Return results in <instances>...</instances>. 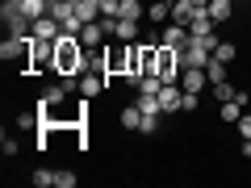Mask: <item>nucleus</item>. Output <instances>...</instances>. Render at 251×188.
Returning a JSON list of instances; mask_svg holds the SVG:
<instances>
[{
    "label": "nucleus",
    "instance_id": "9b49d317",
    "mask_svg": "<svg viewBox=\"0 0 251 188\" xmlns=\"http://www.w3.org/2000/svg\"><path fill=\"white\" fill-rule=\"evenodd\" d=\"M13 4H17L29 21H38V17H46V13H50V0H13Z\"/></svg>",
    "mask_w": 251,
    "mask_h": 188
},
{
    "label": "nucleus",
    "instance_id": "c756f323",
    "mask_svg": "<svg viewBox=\"0 0 251 188\" xmlns=\"http://www.w3.org/2000/svg\"><path fill=\"white\" fill-rule=\"evenodd\" d=\"M0 151H4V155H9V159H13V155H17V142H13V138L4 134V142H0Z\"/></svg>",
    "mask_w": 251,
    "mask_h": 188
},
{
    "label": "nucleus",
    "instance_id": "dca6fc26",
    "mask_svg": "<svg viewBox=\"0 0 251 188\" xmlns=\"http://www.w3.org/2000/svg\"><path fill=\"white\" fill-rule=\"evenodd\" d=\"M67 96H72V92H67V84H50V88L42 92V100H46V105H63Z\"/></svg>",
    "mask_w": 251,
    "mask_h": 188
},
{
    "label": "nucleus",
    "instance_id": "4be33fe9",
    "mask_svg": "<svg viewBox=\"0 0 251 188\" xmlns=\"http://www.w3.org/2000/svg\"><path fill=\"white\" fill-rule=\"evenodd\" d=\"M29 180H34V188H50V184H54V171L38 167V171H34V176H29Z\"/></svg>",
    "mask_w": 251,
    "mask_h": 188
},
{
    "label": "nucleus",
    "instance_id": "cd10ccee",
    "mask_svg": "<svg viewBox=\"0 0 251 188\" xmlns=\"http://www.w3.org/2000/svg\"><path fill=\"white\" fill-rule=\"evenodd\" d=\"M197 109V92H184V100H180V113H193Z\"/></svg>",
    "mask_w": 251,
    "mask_h": 188
},
{
    "label": "nucleus",
    "instance_id": "4468645a",
    "mask_svg": "<svg viewBox=\"0 0 251 188\" xmlns=\"http://www.w3.org/2000/svg\"><path fill=\"white\" fill-rule=\"evenodd\" d=\"M122 125H126V130H143V109H138V100L122 109Z\"/></svg>",
    "mask_w": 251,
    "mask_h": 188
},
{
    "label": "nucleus",
    "instance_id": "7c9ffc66",
    "mask_svg": "<svg viewBox=\"0 0 251 188\" xmlns=\"http://www.w3.org/2000/svg\"><path fill=\"white\" fill-rule=\"evenodd\" d=\"M243 159H251V138H243Z\"/></svg>",
    "mask_w": 251,
    "mask_h": 188
},
{
    "label": "nucleus",
    "instance_id": "2f4dec72",
    "mask_svg": "<svg viewBox=\"0 0 251 188\" xmlns=\"http://www.w3.org/2000/svg\"><path fill=\"white\" fill-rule=\"evenodd\" d=\"M193 4H197V9H209V0H193Z\"/></svg>",
    "mask_w": 251,
    "mask_h": 188
},
{
    "label": "nucleus",
    "instance_id": "bb28decb",
    "mask_svg": "<svg viewBox=\"0 0 251 188\" xmlns=\"http://www.w3.org/2000/svg\"><path fill=\"white\" fill-rule=\"evenodd\" d=\"M38 121H42V117H38V113H21V117H17V125H21V130H34Z\"/></svg>",
    "mask_w": 251,
    "mask_h": 188
},
{
    "label": "nucleus",
    "instance_id": "a878e982",
    "mask_svg": "<svg viewBox=\"0 0 251 188\" xmlns=\"http://www.w3.org/2000/svg\"><path fill=\"white\" fill-rule=\"evenodd\" d=\"M54 184H59V188H75V176H72V171H54Z\"/></svg>",
    "mask_w": 251,
    "mask_h": 188
},
{
    "label": "nucleus",
    "instance_id": "6e6552de",
    "mask_svg": "<svg viewBox=\"0 0 251 188\" xmlns=\"http://www.w3.org/2000/svg\"><path fill=\"white\" fill-rule=\"evenodd\" d=\"M214 25H218V21L209 17V9H197V13H193V21H188V34H193V38H209V34H214Z\"/></svg>",
    "mask_w": 251,
    "mask_h": 188
},
{
    "label": "nucleus",
    "instance_id": "39448f33",
    "mask_svg": "<svg viewBox=\"0 0 251 188\" xmlns=\"http://www.w3.org/2000/svg\"><path fill=\"white\" fill-rule=\"evenodd\" d=\"M59 34H63V21L50 17V13L34 21V38H42V42H59Z\"/></svg>",
    "mask_w": 251,
    "mask_h": 188
},
{
    "label": "nucleus",
    "instance_id": "5701e85b",
    "mask_svg": "<svg viewBox=\"0 0 251 188\" xmlns=\"http://www.w3.org/2000/svg\"><path fill=\"white\" fill-rule=\"evenodd\" d=\"M138 109H143V113H163V109H159V96H143V92H138Z\"/></svg>",
    "mask_w": 251,
    "mask_h": 188
},
{
    "label": "nucleus",
    "instance_id": "f03ea898",
    "mask_svg": "<svg viewBox=\"0 0 251 188\" xmlns=\"http://www.w3.org/2000/svg\"><path fill=\"white\" fill-rule=\"evenodd\" d=\"M29 54H34V34H13L9 42H0V59L4 63H21L29 71Z\"/></svg>",
    "mask_w": 251,
    "mask_h": 188
},
{
    "label": "nucleus",
    "instance_id": "2eb2a0df",
    "mask_svg": "<svg viewBox=\"0 0 251 188\" xmlns=\"http://www.w3.org/2000/svg\"><path fill=\"white\" fill-rule=\"evenodd\" d=\"M234 13V0H209V17L214 21H230Z\"/></svg>",
    "mask_w": 251,
    "mask_h": 188
},
{
    "label": "nucleus",
    "instance_id": "412c9836",
    "mask_svg": "<svg viewBox=\"0 0 251 188\" xmlns=\"http://www.w3.org/2000/svg\"><path fill=\"white\" fill-rule=\"evenodd\" d=\"M117 17H130V21H143V4L138 0H122V13Z\"/></svg>",
    "mask_w": 251,
    "mask_h": 188
},
{
    "label": "nucleus",
    "instance_id": "aec40b11",
    "mask_svg": "<svg viewBox=\"0 0 251 188\" xmlns=\"http://www.w3.org/2000/svg\"><path fill=\"white\" fill-rule=\"evenodd\" d=\"M234 54H239V46H234V42H218L214 46V59H222V63H234Z\"/></svg>",
    "mask_w": 251,
    "mask_h": 188
},
{
    "label": "nucleus",
    "instance_id": "ddd939ff",
    "mask_svg": "<svg viewBox=\"0 0 251 188\" xmlns=\"http://www.w3.org/2000/svg\"><path fill=\"white\" fill-rule=\"evenodd\" d=\"M168 17H172V0H151V9H147V21H155V25H163Z\"/></svg>",
    "mask_w": 251,
    "mask_h": 188
},
{
    "label": "nucleus",
    "instance_id": "0eeeda50",
    "mask_svg": "<svg viewBox=\"0 0 251 188\" xmlns=\"http://www.w3.org/2000/svg\"><path fill=\"white\" fill-rule=\"evenodd\" d=\"M205 80H209L205 67H180V88H184V92H201Z\"/></svg>",
    "mask_w": 251,
    "mask_h": 188
},
{
    "label": "nucleus",
    "instance_id": "393cba45",
    "mask_svg": "<svg viewBox=\"0 0 251 188\" xmlns=\"http://www.w3.org/2000/svg\"><path fill=\"white\" fill-rule=\"evenodd\" d=\"M159 130V113H143V134H155Z\"/></svg>",
    "mask_w": 251,
    "mask_h": 188
},
{
    "label": "nucleus",
    "instance_id": "f8f14e48",
    "mask_svg": "<svg viewBox=\"0 0 251 188\" xmlns=\"http://www.w3.org/2000/svg\"><path fill=\"white\" fill-rule=\"evenodd\" d=\"M193 13H197V4H193V0H172V21H176V25H188V21H193Z\"/></svg>",
    "mask_w": 251,
    "mask_h": 188
},
{
    "label": "nucleus",
    "instance_id": "20e7f679",
    "mask_svg": "<svg viewBox=\"0 0 251 188\" xmlns=\"http://www.w3.org/2000/svg\"><path fill=\"white\" fill-rule=\"evenodd\" d=\"M188 25H176V21H168V25L159 29V46H172V50H184L188 46Z\"/></svg>",
    "mask_w": 251,
    "mask_h": 188
},
{
    "label": "nucleus",
    "instance_id": "b1692460",
    "mask_svg": "<svg viewBox=\"0 0 251 188\" xmlns=\"http://www.w3.org/2000/svg\"><path fill=\"white\" fill-rule=\"evenodd\" d=\"M117 13H122V0H100V17H113L117 21Z\"/></svg>",
    "mask_w": 251,
    "mask_h": 188
},
{
    "label": "nucleus",
    "instance_id": "f3484780",
    "mask_svg": "<svg viewBox=\"0 0 251 188\" xmlns=\"http://www.w3.org/2000/svg\"><path fill=\"white\" fill-rule=\"evenodd\" d=\"M205 75H209V84H222V80H226V63L209 54V63H205Z\"/></svg>",
    "mask_w": 251,
    "mask_h": 188
},
{
    "label": "nucleus",
    "instance_id": "9d476101",
    "mask_svg": "<svg viewBox=\"0 0 251 188\" xmlns=\"http://www.w3.org/2000/svg\"><path fill=\"white\" fill-rule=\"evenodd\" d=\"M113 38H117V42H138V21L117 17V21H113Z\"/></svg>",
    "mask_w": 251,
    "mask_h": 188
},
{
    "label": "nucleus",
    "instance_id": "a211bd4d",
    "mask_svg": "<svg viewBox=\"0 0 251 188\" xmlns=\"http://www.w3.org/2000/svg\"><path fill=\"white\" fill-rule=\"evenodd\" d=\"M214 96H218V105H226V100H234V96H239V88H234L230 80H222V84H214Z\"/></svg>",
    "mask_w": 251,
    "mask_h": 188
},
{
    "label": "nucleus",
    "instance_id": "c85d7f7f",
    "mask_svg": "<svg viewBox=\"0 0 251 188\" xmlns=\"http://www.w3.org/2000/svg\"><path fill=\"white\" fill-rule=\"evenodd\" d=\"M239 138H251V113L239 117Z\"/></svg>",
    "mask_w": 251,
    "mask_h": 188
},
{
    "label": "nucleus",
    "instance_id": "6ab92c4d",
    "mask_svg": "<svg viewBox=\"0 0 251 188\" xmlns=\"http://www.w3.org/2000/svg\"><path fill=\"white\" fill-rule=\"evenodd\" d=\"M243 109H247V105H239V100H226V105H222V121H234V125H239Z\"/></svg>",
    "mask_w": 251,
    "mask_h": 188
},
{
    "label": "nucleus",
    "instance_id": "7ed1b4c3",
    "mask_svg": "<svg viewBox=\"0 0 251 188\" xmlns=\"http://www.w3.org/2000/svg\"><path fill=\"white\" fill-rule=\"evenodd\" d=\"M54 46L59 42H42V38H34V54H29V75L46 71V67H54Z\"/></svg>",
    "mask_w": 251,
    "mask_h": 188
},
{
    "label": "nucleus",
    "instance_id": "423d86ee",
    "mask_svg": "<svg viewBox=\"0 0 251 188\" xmlns=\"http://www.w3.org/2000/svg\"><path fill=\"white\" fill-rule=\"evenodd\" d=\"M105 38H109V25H105V21H88V25L80 29V42L88 46V50H97V46L105 42Z\"/></svg>",
    "mask_w": 251,
    "mask_h": 188
},
{
    "label": "nucleus",
    "instance_id": "f257e3e1",
    "mask_svg": "<svg viewBox=\"0 0 251 188\" xmlns=\"http://www.w3.org/2000/svg\"><path fill=\"white\" fill-rule=\"evenodd\" d=\"M54 71L59 75H84L88 71V46L75 34H59V46H54Z\"/></svg>",
    "mask_w": 251,
    "mask_h": 188
},
{
    "label": "nucleus",
    "instance_id": "1a4fd4ad",
    "mask_svg": "<svg viewBox=\"0 0 251 188\" xmlns=\"http://www.w3.org/2000/svg\"><path fill=\"white\" fill-rule=\"evenodd\" d=\"M180 100H184V88H176V84H163V88H159V109H163V113H176Z\"/></svg>",
    "mask_w": 251,
    "mask_h": 188
}]
</instances>
